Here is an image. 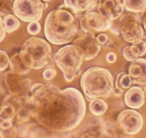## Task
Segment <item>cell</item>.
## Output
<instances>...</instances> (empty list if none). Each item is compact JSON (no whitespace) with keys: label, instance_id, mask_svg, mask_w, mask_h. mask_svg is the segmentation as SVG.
<instances>
[{"label":"cell","instance_id":"9a60e30c","mask_svg":"<svg viewBox=\"0 0 146 138\" xmlns=\"http://www.w3.org/2000/svg\"><path fill=\"white\" fill-rule=\"evenodd\" d=\"M98 0H64V5L74 13H80L88 10Z\"/></svg>","mask_w":146,"mask_h":138},{"label":"cell","instance_id":"83f0119b","mask_svg":"<svg viewBox=\"0 0 146 138\" xmlns=\"http://www.w3.org/2000/svg\"><path fill=\"white\" fill-rule=\"evenodd\" d=\"M41 26L37 21L31 22L27 26V31L30 35H36L40 32Z\"/></svg>","mask_w":146,"mask_h":138},{"label":"cell","instance_id":"f546056e","mask_svg":"<svg viewBox=\"0 0 146 138\" xmlns=\"http://www.w3.org/2000/svg\"><path fill=\"white\" fill-rule=\"evenodd\" d=\"M57 74V72L53 68H49V69H46L45 71L43 72L42 76L43 78H44L47 81H49V80H51L54 78V76Z\"/></svg>","mask_w":146,"mask_h":138},{"label":"cell","instance_id":"484cf974","mask_svg":"<svg viewBox=\"0 0 146 138\" xmlns=\"http://www.w3.org/2000/svg\"><path fill=\"white\" fill-rule=\"evenodd\" d=\"M16 116L17 119L21 122H27L29 119H32L29 112L25 108V107L20 108L16 111Z\"/></svg>","mask_w":146,"mask_h":138},{"label":"cell","instance_id":"4fadbf2b","mask_svg":"<svg viewBox=\"0 0 146 138\" xmlns=\"http://www.w3.org/2000/svg\"><path fill=\"white\" fill-rule=\"evenodd\" d=\"M128 74L133 83L145 85L146 84V59L137 58L132 61L128 68Z\"/></svg>","mask_w":146,"mask_h":138},{"label":"cell","instance_id":"d4e9b609","mask_svg":"<svg viewBox=\"0 0 146 138\" xmlns=\"http://www.w3.org/2000/svg\"><path fill=\"white\" fill-rule=\"evenodd\" d=\"M17 133L16 127L13 125L5 127H0V137L2 138H13L15 137Z\"/></svg>","mask_w":146,"mask_h":138},{"label":"cell","instance_id":"1f68e13d","mask_svg":"<svg viewBox=\"0 0 146 138\" xmlns=\"http://www.w3.org/2000/svg\"><path fill=\"white\" fill-rule=\"evenodd\" d=\"M96 40L98 44L100 46L105 45L108 41V37L106 34L105 33H100L96 36Z\"/></svg>","mask_w":146,"mask_h":138},{"label":"cell","instance_id":"d6a6232c","mask_svg":"<svg viewBox=\"0 0 146 138\" xmlns=\"http://www.w3.org/2000/svg\"><path fill=\"white\" fill-rule=\"evenodd\" d=\"M7 31L5 29V26H4L3 21H2V17L0 16V43L5 38V36H6Z\"/></svg>","mask_w":146,"mask_h":138},{"label":"cell","instance_id":"2e32d148","mask_svg":"<svg viewBox=\"0 0 146 138\" xmlns=\"http://www.w3.org/2000/svg\"><path fill=\"white\" fill-rule=\"evenodd\" d=\"M9 66H10V71L20 75H25L31 71V69L22 61L19 53H15L12 56L9 61Z\"/></svg>","mask_w":146,"mask_h":138},{"label":"cell","instance_id":"603a6c76","mask_svg":"<svg viewBox=\"0 0 146 138\" xmlns=\"http://www.w3.org/2000/svg\"><path fill=\"white\" fill-rule=\"evenodd\" d=\"M123 55L125 59L130 62L134 61L140 57L138 48L135 46L134 44H133L132 46H127L124 48L123 50Z\"/></svg>","mask_w":146,"mask_h":138},{"label":"cell","instance_id":"4dcf8cb0","mask_svg":"<svg viewBox=\"0 0 146 138\" xmlns=\"http://www.w3.org/2000/svg\"><path fill=\"white\" fill-rule=\"evenodd\" d=\"M135 46H137L139 49V56L141 57L143 56L145 53H146V43L144 41H143L142 40H139L137 43H133Z\"/></svg>","mask_w":146,"mask_h":138},{"label":"cell","instance_id":"7402d4cb","mask_svg":"<svg viewBox=\"0 0 146 138\" xmlns=\"http://www.w3.org/2000/svg\"><path fill=\"white\" fill-rule=\"evenodd\" d=\"M15 115L16 109L13 106L7 105L0 106V125L7 121L12 122Z\"/></svg>","mask_w":146,"mask_h":138},{"label":"cell","instance_id":"5bb4252c","mask_svg":"<svg viewBox=\"0 0 146 138\" xmlns=\"http://www.w3.org/2000/svg\"><path fill=\"white\" fill-rule=\"evenodd\" d=\"M125 103L130 109H139L145 104V92L138 86L130 87L125 94Z\"/></svg>","mask_w":146,"mask_h":138},{"label":"cell","instance_id":"9c48e42d","mask_svg":"<svg viewBox=\"0 0 146 138\" xmlns=\"http://www.w3.org/2000/svg\"><path fill=\"white\" fill-rule=\"evenodd\" d=\"M4 81L8 91L16 96H26L31 94V80L23 75L8 71L4 76Z\"/></svg>","mask_w":146,"mask_h":138},{"label":"cell","instance_id":"30bf717a","mask_svg":"<svg viewBox=\"0 0 146 138\" xmlns=\"http://www.w3.org/2000/svg\"><path fill=\"white\" fill-rule=\"evenodd\" d=\"M73 44L80 48L83 53L84 60H90L95 58L100 50V45L98 44L95 35L87 34L78 38L73 41Z\"/></svg>","mask_w":146,"mask_h":138},{"label":"cell","instance_id":"d590c367","mask_svg":"<svg viewBox=\"0 0 146 138\" xmlns=\"http://www.w3.org/2000/svg\"><path fill=\"white\" fill-rule=\"evenodd\" d=\"M113 94H115V95H120V94H121V91H120V90L117 89V88H115L114 90H113Z\"/></svg>","mask_w":146,"mask_h":138},{"label":"cell","instance_id":"74e56055","mask_svg":"<svg viewBox=\"0 0 146 138\" xmlns=\"http://www.w3.org/2000/svg\"><path fill=\"white\" fill-rule=\"evenodd\" d=\"M141 40L146 43V37H144V36H143V37L141 38Z\"/></svg>","mask_w":146,"mask_h":138},{"label":"cell","instance_id":"f1b7e54d","mask_svg":"<svg viewBox=\"0 0 146 138\" xmlns=\"http://www.w3.org/2000/svg\"><path fill=\"white\" fill-rule=\"evenodd\" d=\"M133 13H127L124 15L123 16H122L121 19H120V23H123L124 22H127V21H135V22H137L138 23L140 24L141 21H140V17H139L138 15H135Z\"/></svg>","mask_w":146,"mask_h":138},{"label":"cell","instance_id":"f35d334b","mask_svg":"<svg viewBox=\"0 0 146 138\" xmlns=\"http://www.w3.org/2000/svg\"><path fill=\"white\" fill-rule=\"evenodd\" d=\"M42 1H43V2H51L52 0H42Z\"/></svg>","mask_w":146,"mask_h":138},{"label":"cell","instance_id":"8fae6325","mask_svg":"<svg viewBox=\"0 0 146 138\" xmlns=\"http://www.w3.org/2000/svg\"><path fill=\"white\" fill-rule=\"evenodd\" d=\"M124 9L123 0H99L98 4V12L109 21L120 17Z\"/></svg>","mask_w":146,"mask_h":138},{"label":"cell","instance_id":"ac0fdd59","mask_svg":"<svg viewBox=\"0 0 146 138\" xmlns=\"http://www.w3.org/2000/svg\"><path fill=\"white\" fill-rule=\"evenodd\" d=\"M132 84L133 81L129 74L125 71H122L117 75L115 86L121 92H124L130 88Z\"/></svg>","mask_w":146,"mask_h":138},{"label":"cell","instance_id":"836d02e7","mask_svg":"<svg viewBox=\"0 0 146 138\" xmlns=\"http://www.w3.org/2000/svg\"><path fill=\"white\" fill-rule=\"evenodd\" d=\"M106 60L109 63H113L116 60V55L113 52H110L106 56Z\"/></svg>","mask_w":146,"mask_h":138},{"label":"cell","instance_id":"d6986e66","mask_svg":"<svg viewBox=\"0 0 146 138\" xmlns=\"http://www.w3.org/2000/svg\"><path fill=\"white\" fill-rule=\"evenodd\" d=\"M123 4L126 10L138 13L146 8V0H123Z\"/></svg>","mask_w":146,"mask_h":138},{"label":"cell","instance_id":"52a82bcc","mask_svg":"<svg viewBox=\"0 0 146 138\" xmlns=\"http://www.w3.org/2000/svg\"><path fill=\"white\" fill-rule=\"evenodd\" d=\"M143 117L134 109H125L117 117L116 124L122 132L128 135H135L143 126Z\"/></svg>","mask_w":146,"mask_h":138},{"label":"cell","instance_id":"8992f818","mask_svg":"<svg viewBox=\"0 0 146 138\" xmlns=\"http://www.w3.org/2000/svg\"><path fill=\"white\" fill-rule=\"evenodd\" d=\"M44 9L42 0H15L12 12L21 20L31 22L40 20Z\"/></svg>","mask_w":146,"mask_h":138},{"label":"cell","instance_id":"4316f807","mask_svg":"<svg viewBox=\"0 0 146 138\" xmlns=\"http://www.w3.org/2000/svg\"><path fill=\"white\" fill-rule=\"evenodd\" d=\"M9 61L10 59L7 53L4 50H0V71H5V69L7 68Z\"/></svg>","mask_w":146,"mask_h":138},{"label":"cell","instance_id":"44dd1931","mask_svg":"<svg viewBox=\"0 0 146 138\" xmlns=\"http://www.w3.org/2000/svg\"><path fill=\"white\" fill-rule=\"evenodd\" d=\"M2 21H3L5 29L8 33L14 32L20 26V22L18 19V17H17L15 15L9 14V15H5L2 19Z\"/></svg>","mask_w":146,"mask_h":138},{"label":"cell","instance_id":"e575fe53","mask_svg":"<svg viewBox=\"0 0 146 138\" xmlns=\"http://www.w3.org/2000/svg\"><path fill=\"white\" fill-rule=\"evenodd\" d=\"M100 137V135H98L97 132H95V131H90V132H86V133H84L83 135L81 136V137Z\"/></svg>","mask_w":146,"mask_h":138},{"label":"cell","instance_id":"7a4b0ae2","mask_svg":"<svg viewBox=\"0 0 146 138\" xmlns=\"http://www.w3.org/2000/svg\"><path fill=\"white\" fill-rule=\"evenodd\" d=\"M44 32L47 40L52 44H67L77 36L78 23L70 12L55 9L46 17Z\"/></svg>","mask_w":146,"mask_h":138},{"label":"cell","instance_id":"3957f363","mask_svg":"<svg viewBox=\"0 0 146 138\" xmlns=\"http://www.w3.org/2000/svg\"><path fill=\"white\" fill-rule=\"evenodd\" d=\"M80 86L88 98L109 96L114 88V80L108 69L101 67L90 68L80 79Z\"/></svg>","mask_w":146,"mask_h":138},{"label":"cell","instance_id":"5b68a950","mask_svg":"<svg viewBox=\"0 0 146 138\" xmlns=\"http://www.w3.org/2000/svg\"><path fill=\"white\" fill-rule=\"evenodd\" d=\"M83 60L82 50L74 44L63 46L54 56V61L67 81H72L79 75Z\"/></svg>","mask_w":146,"mask_h":138},{"label":"cell","instance_id":"8d00e7d4","mask_svg":"<svg viewBox=\"0 0 146 138\" xmlns=\"http://www.w3.org/2000/svg\"><path fill=\"white\" fill-rule=\"evenodd\" d=\"M143 27H144L145 29V30H146V14L144 15V17H143Z\"/></svg>","mask_w":146,"mask_h":138},{"label":"cell","instance_id":"ab89813d","mask_svg":"<svg viewBox=\"0 0 146 138\" xmlns=\"http://www.w3.org/2000/svg\"><path fill=\"white\" fill-rule=\"evenodd\" d=\"M145 93H146V86H145V91H144Z\"/></svg>","mask_w":146,"mask_h":138},{"label":"cell","instance_id":"ba28073f","mask_svg":"<svg viewBox=\"0 0 146 138\" xmlns=\"http://www.w3.org/2000/svg\"><path fill=\"white\" fill-rule=\"evenodd\" d=\"M90 9L80 20L81 27L85 33L95 35L110 28L113 21L105 19L98 11L92 10L91 7Z\"/></svg>","mask_w":146,"mask_h":138},{"label":"cell","instance_id":"ffe728a7","mask_svg":"<svg viewBox=\"0 0 146 138\" xmlns=\"http://www.w3.org/2000/svg\"><path fill=\"white\" fill-rule=\"evenodd\" d=\"M108 105L100 98H94L90 104V110L91 113L96 116H101L106 112Z\"/></svg>","mask_w":146,"mask_h":138},{"label":"cell","instance_id":"cb8c5ba5","mask_svg":"<svg viewBox=\"0 0 146 138\" xmlns=\"http://www.w3.org/2000/svg\"><path fill=\"white\" fill-rule=\"evenodd\" d=\"M12 0H0V16L9 15L13 11Z\"/></svg>","mask_w":146,"mask_h":138},{"label":"cell","instance_id":"277c9868","mask_svg":"<svg viewBox=\"0 0 146 138\" xmlns=\"http://www.w3.org/2000/svg\"><path fill=\"white\" fill-rule=\"evenodd\" d=\"M52 54L50 45L44 39L35 37L27 40L19 52L22 61L30 69H40L47 66Z\"/></svg>","mask_w":146,"mask_h":138},{"label":"cell","instance_id":"6da1fadb","mask_svg":"<svg viewBox=\"0 0 146 138\" xmlns=\"http://www.w3.org/2000/svg\"><path fill=\"white\" fill-rule=\"evenodd\" d=\"M25 107L36 123L55 132L75 129L86 112L85 98L78 89H60L54 85L40 83L31 86V94Z\"/></svg>","mask_w":146,"mask_h":138},{"label":"cell","instance_id":"e0dca14e","mask_svg":"<svg viewBox=\"0 0 146 138\" xmlns=\"http://www.w3.org/2000/svg\"><path fill=\"white\" fill-rule=\"evenodd\" d=\"M29 96H16L9 94L2 101V105H12L15 108L16 111L20 108L24 107Z\"/></svg>","mask_w":146,"mask_h":138},{"label":"cell","instance_id":"7c38bea8","mask_svg":"<svg viewBox=\"0 0 146 138\" xmlns=\"http://www.w3.org/2000/svg\"><path fill=\"white\" fill-rule=\"evenodd\" d=\"M120 33L125 41L135 43L141 40L144 35V30L138 22L135 21H127L122 23Z\"/></svg>","mask_w":146,"mask_h":138},{"label":"cell","instance_id":"60d3db41","mask_svg":"<svg viewBox=\"0 0 146 138\" xmlns=\"http://www.w3.org/2000/svg\"><path fill=\"white\" fill-rule=\"evenodd\" d=\"M145 99H146V93H145Z\"/></svg>","mask_w":146,"mask_h":138}]
</instances>
